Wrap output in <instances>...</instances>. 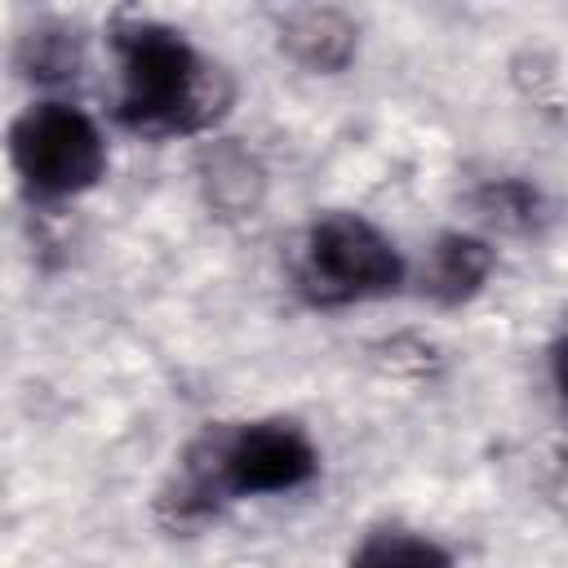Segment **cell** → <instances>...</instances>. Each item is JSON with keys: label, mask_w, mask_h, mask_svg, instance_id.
Masks as SVG:
<instances>
[{"label": "cell", "mask_w": 568, "mask_h": 568, "mask_svg": "<svg viewBox=\"0 0 568 568\" xmlns=\"http://www.w3.org/2000/svg\"><path fill=\"white\" fill-rule=\"evenodd\" d=\"M120 120L142 133H195L231 102L222 67L204 62L182 31L160 22H120Z\"/></svg>", "instance_id": "cell-1"}, {"label": "cell", "mask_w": 568, "mask_h": 568, "mask_svg": "<svg viewBox=\"0 0 568 568\" xmlns=\"http://www.w3.org/2000/svg\"><path fill=\"white\" fill-rule=\"evenodd\" d=\"M9 160L36 195H75L102 178L106 142L84 111L67 102H40L13 120Z\"/></svg>", "instance_id": "cell-2"}, {"label": "cell", "mask_w": 568, "mask_h": 568, "mask_svg": "<svg viewBox=\"0 0 568 568\" xmlns=\"http://www.w3.org/2000/svg\"><path fill=\"white\" fill-rule=\"evenodd\" d=\"M399 275H404V262L395 244L355 213H328L306 235L302 284L324 306L382 297L399 284Z\"/></svg>", "instance_id": "cell-3"}, {"label": "cell", "mask_w": 568, "mask_h": 568, "mask_svg": "<svg viewBox=\"0 0 568 568\" xmlns=\"http://www.w3.org/2000/svg\"><path fill=\"white\" fill-rule=\"evenodd\" d=\"M217 497H253V493H288L306 484L320 466L311 439L288 422H257L222 439H204L200 448Z\"/></svg>", "instance_id": "cell-4"}, {"label": "cell", "mask_w": 568, "mask_h": 568, "mask_svg": "<svg viewBox=\"0 0 568 568\" xmlns=\"http://www.w3.org/2000/svg\"><path fill=\"white\" fill-rule=\"evenodd\" d=\"M488 271H493V248L484 240H475V235L453 231V235H439L435 240L422 284H426V293L435 302L457 306L470 293H479V284L488 280Z\"/></svg>", "instance_id": "cell-5"}, {"label": "cell", "mask_w": 568, "mask_h": 568, "mask_svg": "<svg viewBox=\"0 0 568 568\" xmlns=\"http://www.w3.org/2000/svg\"><path fill=\"white\" fill-rule=\"evenodd\" d=\"M280 44L311 71H337L355 53V27L337 9H297L284 18Z\"/></svg>", "instance_id": "cell-6"}, {"label": "cell", "mask_w": 568, "mask_h": 568, "mask_svg": "<svg viewBox=\"0 0 568 568\" xmlns=\"http://www.w3.org/2000/svg\"><path fill=\"white\" fill-rule=\"evenodd\" d=\"M351 568H453V559L413 532H373L355 555Z\"/></svg>", "instance_id": "cell-7"}, {"label": "cell", "mask_w": 568, "mask_h": 568, "mask_svg": "<svg viewBox=\"0 0 568 568\" xmlns=\"http://www.w3.org/2000/svg\"><path fill=\"white\" fill-rule=\"evenodd\" d=\"M75 62H80V40L67 36V31H31L22 40V67H27V75L62 80V75H75L71 71Z\"/></svg>", "instance_id": "cell-8"}, {"label": "cell", "mask_w": 568, "mask_h": 568, "mask_svg": "<svg viewBox=\"0 0 568 568\" xmlns=\"http://www.w3.org/2000/svg\"><path fill=\"white\" fill-rule=\"evenodd\" d=\"M479 209H484L497 226H506V231H528V226L537 222L541 200H537V191H528L524 182H497V186H488V191L479 195Z\"/></svg>", "instance_id": "cell-9"}]
</instances>
